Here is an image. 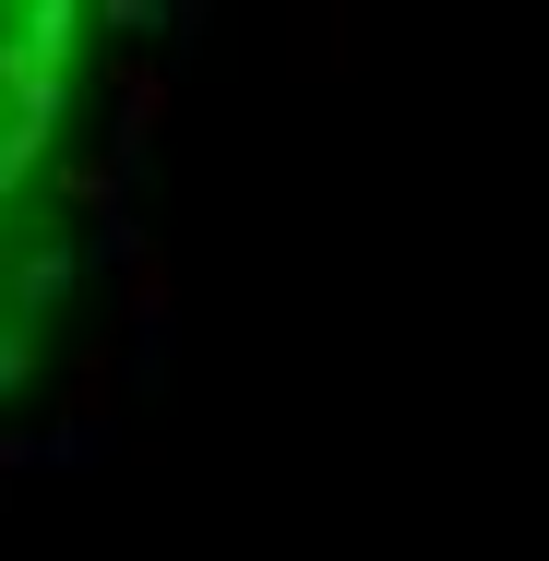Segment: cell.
Here are the masks:
<instances>
[{
    "label": "cell",
    "mask_w": 549,
    "mask_h": 561,
    "mask_svg": "<svg viewBox=\"0 0 549 561\" xmlns=\"http://www.w3.org/2000/svg\"><path fill=\"white\" fill-rule=\"evenodd\" d=\"M84 96L96 0H0V394L84 263Z\"/></svg>",
    "instance_id": "6da1fadb"
}]
</instances>
